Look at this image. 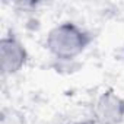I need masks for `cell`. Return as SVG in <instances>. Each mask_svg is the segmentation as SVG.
<instances>
[{
  "mask_svg": "<svg viewBox=\"0 0 124 124\" xmlns=\"http://www.w3.org/2000/svg\"><path fill=\"white\" fill-rule=\"evenodd\" d=\"M76 124H98L95 120H91V121H83V123H76Z\"/></svg>",
  "mask_w": 124,
  "mask_h": 124,
  "instance_id": "cell-5",
  "label": "cell"
},
{
  "mask_svg": "<svg viewBox=\"0 0 124 124\" xmlns=\"http://www.w3.org/2000/svg\"><path fill=\"white\" fill-rule=\"evenodd\" d=\"M95 35L86 28L72 21L60 22L53 26L45 38L48 53L61 61H72L82 55L92 44Z\"/></svg>",
  "mask_w": 124,
  "mask_h": 124,
  "instance_id": "cell-1",
  "label": "cell"
},
{
  "mask_svg": "<svg viewBox=\"0 0 124 124\" xmlns=\"http://www.w3.org/2000/svg\"><path fill=\"white\" fill-rule=\"evenodd\" d=\"M93 120L98 124H121L124 121V98L115 91H104L93 104Z\"/></svg>",
  "mask_w": 124,
  "mask_h": 124,
  "instance_id": "cell-3",
  "label": "cell"
},
{
  "mask_svg": "<svg viewBox=\"0 0 124 124\" xmlns=\"http://www.w3.org/2000/svg\"><path fill=\"white\" fill-rule=\"evenodd\" d=\"M0 124H26L25 115L15 108H3Z\"/></svg>",
  "mask_w": 124,
  "mask_h": 124,
  "instance_id": "cell-4",
  "label": "cell"
},
{
  "mask_svg": "<svg viewBox=\"0 0 124 124\" xmlns=\"http://www.w3.org/2000/svg\"><path fill=\"white\" fill-rule=\"evenodd\" d=\"M28 60L29 53L18 35L10 32L0 39V70L3 76L19 73L26 66Z\"/></svg>",
  "mask_w": 124,
  "mask_h": 124,
  "instance_id": "cell-2",
  "label": "cell"
}]
</instances>
